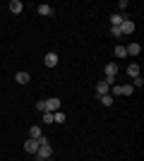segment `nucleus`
Masks as SVG:
<instances>
[{"mask_svg": "<svg viewBox=\"0 0 144 161\" xmlns=\"http://www.w3.org/2000/svg\"><path fill=\"white\" fill-rule=\"evenodd\" d=\"M39 144H41V140H31V137H29V140L24 142V152H27V154H36V152H39Z\"/></svg>", "mask_w": 144, "mask_h": 161, "instance_id": "obj_3", "label": "nucleus"}, {"mask_svg": "<svg viewBox=\"0 0 144 161\" xmlns=\"http://www.w3.org/2000/svg\"><path fill=\"white\" fill-rule=\"evenodd\" d=\"M36 10H39V14H41V17H48V14H53V7H51V5H39Z\"/></svg>", "mask_w": 144, "mask_h": 161, "instance_id": "obj_11", "label": "nucleus"}, {"mask_svg": "<svg viewBox=\"0 0 144 161\" xmlns=\"http://www.w3.org/2000/svg\"><path fill=\"white\" fill-rule=\"evenodd\" d=\"M110 34H113V36H123V31H120V27H110Z\"/></svg>", "mask_w": 144, "mask_h": 161, "instance_id": "obj_20", "label": "nucleus"}, {"mask_svg": "<svg viewBox=\"0 0 144 161\" xmlns=\"http://www.w3.org/2000/svg\"><path fill=\"white\" fill-rule=\"evenodd\" d=\"M127 75H130L132 80H135V77H139V65H127Z\"/></svg>", "mask_w": 144, "mask_h": 161, "instance_id": "obj_14", "label": "nucleus"}, {"mask_svg": "<svg viewBox=\"0 0 144 161\" xmlns=\"http://www.w3.org/2000/svg\"><path fill=\"white\" fill-rule=\"evenodd\" d=\"M144 84V80H142V75H139V77H135V80H132V87L137 89V87H142Z\"/></svg>", "mask_w": 144, "mask_h": 161, "instance_id": "obj_19", "label": "nucleus"}, {"mask_svg": "<svg viewBox=\"0 0 144 161\" xmlns=\"http://www.w3.org/2000/svg\"><path fill=\"white\" fill-rule=\"evenodd\" d=\"M17 82L27 84V82H29V72H17Z\"/></svg>", "mask_w": 144, "mask_h": 161, "instance_id": "obj_17", "label": "nucleus"}, {"mask_svg": "<svg viewBox=\"0 0 144 161\" xmlns=\"http://www.w3.org/2000/svg\"><path fill=\"white\" fill-rule=\"evenodd\" d=\"M115 55H118V58H125V55H127L125 46H115Z\"/></svg>", "mask_w": 144, "mask_h": 161, "instance_id": "obj_18", "label": "nucleus"}, {"mask_svg": "<svg viewBox=\"0 0 144 161\" xmlns=\"http://www.w3.org/2000/svg\"><path fill=\"white\" fill-rule=\"evenodd\" d=\"M120 31H123V34H132V31H135V22L125 19L123 24H120Z\"/></svg>", "mask_w": 144, "mask_h": 161, "instance_id": "obj_6", "label": "nucleus"}, {"mask_svg": "<svg viewBox=\"0 0 144 161\" xmlns=\"http://www.w3.org/2000/svg\"><path fill=\"white\" fill-rule=\"evenodd\" d=\"M22 10H24V5H22L19 0H12V3H10V12H14V14H19Z\"/></svg>", "mask_w": 144, "mask_h": 161, "instance_id": "obj_10", "label": "nucleus"}, {"mask_svg": "<svg viewBox=\"0 0 144 161\" xmlns=\"http://www.w3.org/2000/svg\"><path fill=\"white\" fill-rule=\"evenodd\" d=\"M51 154H53V147L48 144V140L46 137H41V144H39V152H36V161H46V159H51Z\"/></svg>", "mask_w": 144, "mask_h": 161, "instance_id": "obj_1", "label": "nucleus"}, {"mask_svg": "<svg viewBox=\"0 0 144 161\" xmlns=\"http://www.w3.org/2000/svg\"><path fill=\"white\" fill-rule=\"evenodd\" d=\"M106 75H110V77H115V75H118V65H115V63H108V65H106Z\"/></svg>", "mask_w": 144, "mask_h": 161, "instance_id": "obj_13", "label": "nucleus"}, {"mask_svg": "<svg viewBox=\"0 0 144 161\" xmlns=\"http://www.w3.org/2000/svg\"><path fill=\"white\" fill-rule=\"evenodd\" d=\"M125 22V17L120 12H115V14H110V24H113V27H120V24H123Z\"/></svg>", "mask_w": 144, "mask_h": 161, "instance_id": "obj_9", "label": "nucleus"}, {"mask_svg": "<svg viewBox=\"0 0 144 161\" xmlns=\"http://www.w3.org/2000/svg\"><path fill=\"white\" fill-rule=\"evenodd\" d=\"M99 99H101L103 106H110V103H113V96H110V94H103V96H99Z\"/></svg>", "mask_w": 144, "mask_h": 161, "instance_id": "obj_16", "label": "nucleus"}, {"mask_svg": "<svg viewBox=\"0 0 144 161\" xmlns=\"http://www.w3.org/2000/svg\"><path fill=\"white\" fill-rule=\"evenodd\" d=\"M132 92H135L132 84H113V94L110 96H130Z\"/></svg>", "mask_w": 144, "mask_h": 161, "instance_id": "obj_2", "label": "nucleus"}, {"mask_svg": "<svg viewBox=\"0 0 144 161\" xmlns=\"http://www.w3.org/2000/svg\"><path fill=\"white\" fill-rule=\"evenodd\" d=\"M125 51H127V55H139L142 46H139V43H130V46H125Z\"/></svg>", "mask_w": 144, "mask_h": 161, "instance_id": "obj_7", "label": "nucleus"}, {"mask_svg": "<svg viewBox=\"0 0 144 161\" xmlns=\"http://www.w3.org/2000/svg\"><path fill=\"white\" fill-rule=\"evenodd\" d=\"M60 103H62V101L55 99V96H53V99H48L46 101V111H43V113H55V111H60Z\"/></svg>", "mask_w": 144, "mask_h": 161, "instance_id": "obj_4", "label": "nucleus"}, {"mask_svg": "<svg viewBox=\"0 0 144 161\" xmlns=\"http://www.w3.org/2000/svg\"><path fill=\"white\" fill-rule=\"evenodd\" d=\"M53 123H65V113H62V111H55L53 113Z\"/></svg>", "mask_w": 144, "mask_h": 161, "instance_id": "obj_15", "label": "nucleus"}, {"mask_svg": "<svg viewBox=\"0 0 144 161\" xmlns=\"http://www.w3.org/2000/svg\"><path fill=\"white\" fill-rule=\"evenodd\" d=\"M96 94H99V96L108 94V84H106V82H99V84H96Z\"/></svg>", "mask_w": 144, "mask_h": 161, "instance_id": "obj_12", "label": "nucleus"}, {"mask_svg": "<svg viewBox=\"0 0 144 161\" xmlns=\"http://www.w3.org/2000/svg\"><path fill=\"white\" fill-rule=\"evenodd\" d=\"M43 63H46V67H55V65H58V55H55V53H48Z\"/></svg>", "mask_w": 144, "mask_h": 161, "instance_id": "obj_8", "label": "nucleus"}, {"mask_svg": "<svg viewBox=\"0 0 144 161\" xmlns=\"http://www.w3.org/2000/svg\"><path fill=\"white\" fill-rule=\"evenodd\" d=\"M46 161H48V159H46Z\"/></svg>", "mask_w": 144, "mask_h": 161, "instance_id": "obj_23", "label": "nucleus"}, {"mask_svg": "<svg viewBox=\"0 0 144 161\" xmlns=\"http://www.w3.org/2000/svg\"><path fill=\"white\" fill-rule=\"evenodd\" d=\"M29 137H31V140H41L43 137L41 128H39V125H31V128H29Z\"/></svg>", "mask_w": 144, "mask_h": 161, "instance_id": "obj_5", "label": "nucleus"}, {"mask_svg": "<svg viewBox=\"0 0 144 161\" xmlns=\"http://www.w3.org/2000/svg\"><path fill=\"white\" fill-rule=\"evenodd\" d=\"M36 108H39V111L43 113V111H46V101H39V103H36Z\"/></svg>", "mask_w": 144, "mask_h": 161, "instance_id": "obj_22", "label": "nucleus"}, {"mask_svg": "<svg viewBox=\"0 0 144 161\" xmlns=\"http://www.w3.org/2000/svg\"><path fill=\"white\" fill-rule=\"evenodd\" d=\"M43 123H53V113H43Z\"/></svg>", "mask_w": 144, "mask_h": 161, "instance_id": "obj_21", "label": "nucleus"}]
</instances>
